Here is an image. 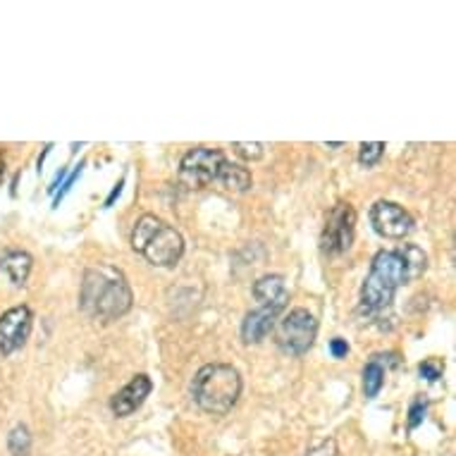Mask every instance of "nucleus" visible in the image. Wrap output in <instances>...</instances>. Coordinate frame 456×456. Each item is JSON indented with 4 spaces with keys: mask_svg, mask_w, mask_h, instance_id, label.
<instances>
[{
    "mask_svg": "<svg viewBox=\"0 0 456 456\" xmlns=\"http://www.w3.org/2000/svg\"><path fill=\"white\" fill-rule=\"evenodd\" d=\"M428 265L426 254L416 244H402L396 248H382L373 256L363 287H361V311L378 315L387 311L399 287L423 275Z\"/></svg>",
    "mask_w": 456,
    "mask_h": 456,
    "instance_id": "nucleus-1",
    "label": "nucleus"
},
{
    "mask_svg": "<svg viewBox=\"0 0 456 456\" xmlns=\"http://www.w3.org/2000/svg\"><path fill=\"white\" fill-rule=\"evenodd\" d=\"M132 287L120 268L98 263L84 270L79 306L96 321H118L132 308Z\"/></svg>",
    "mask_w": 456,
    "mask_h": 456,
    "instance_id": "nucleus-2",
    "label": "nucleus"
},
{
    "mask_svg": "<svg viewBox=\"0 0 456 456\" xmlns=\"http://www.w3.org/2000/svg\"><path fill=\"white\" fill-rule=\"evenodd\" d=\"M194 402L206 413L224 416L232 411V406L241 396V375L230 363H206L199 368L191 382Z\"/></svg>",
    "mask_w": 456,
    "mask_h": 456,
    "instance_id": "nucleus-3",
    "label": "nucleus"
},
{
    "mask_svg": "<svg viewBox=\"0 0 456 456\" xmlns=\"http://www.w3.org/2000/svg\"><path fill=\"white\" fill-rule=\"evenodd\" d=\"M132 248L156 268H173L184 254V240L160 217L142 216L132 230Z\"/></svg>",
    "mask_w": 456,
    "mask_h": 456,
    "instance_id": "nucleus-4",
    "label": "nucleus"
},
{
    "mask_svg": "<svg viewBox=\"0 0 456 456\" xmlns=\"http://www.w3.org/2000/svg\"><path fill=\"white\" fill-rule=\"evenodd\" d=\"M318 335V321L306 308H294L284 315L275 330V342L289 356H304L314 346Z\"/></svg>",
    "mask_w": 456,
    "mask_h": 456,
    "instance_id": "nucleus-5",
    "label": "nucleus"
},
{
    "mask_svg": "<svg viewBox=\"0 0 456 456\" xmlns=\"http://www.w3.org/2000/svg\"><path fill=\"white\" fill-rule=\"evenodd\" d=\"M224 153L208 146H194L184 153L180 163V182L189 189H206L217 182L224 165Z\"/></svg>",
    "mask_w": 456,
    "mask_h": 456,
    "instance_id": "nucleus-6",
    "label": "nucleus"
},
{
    "mask_svg": "<svg viewBox=\"0 0 456 456\" xmlns=\"http://www.w3.org/2000/svg\"><path fill=\"white\" fill-rule=\"evenodd\" d=\"M354 232H356V210L349 203H337L322 227V251L330 256L345 254L352 248Z\"/></svg>",
    "mask_w": 456,
    "mask_h": 456,
    "instance_id": "nucleus-7",
    "label": "nucleus"
},
{
    "mask_svg": "<svg viewBox=\"0 0 456 456\" xmlns=\"http://www.w3.org/2000/svg\"><path fill=\"white\" fill-rule=\"evenodd\" d=\"M373 230L385 240H406L416 230V220L404 206L395 201H378L368 213Z\"/></svg>",
    "mask_w": 456,
    "mask_h": 456,
    "instance_id": "nucleus-8",
    "label": "nucleus"
},
{
    "mask_svg": "<svg viewBox=\"0 0 456 456\" xmlns=\"http://www.w3.org/2000/svg\"><path fill=\"white\" fill-rule=\"evenodd\" d=\"M31 322H34V315L29 306H12L0 315V354L3 356H10L20 346H24L31 332Z\"/></svg>",
    "mask_w": 456,
    "mask_h": 456,
    "instance_id": "nucleus-9",
    "label": "nucleus"
},
{
    "mask_svg": "<svg viewBox=\"0 0 456 456\" xmlns=\"http://www.w3.org/2000/svg\"><path fill=\"white\" fill-rule=\"evenodd\" d=\"M153 389V382H151L149 375H134L132 380L110 396V411L118 416V419H127L139 409V406L146 402V396L151 395Z\"/></svg>",
    "mask_w": 456,
    "mask_h": 456,
    "instance_id": "nucleus-10",
    "label": "nucleus"
},
{
    "mask_svg": "<svg viewBox=\"0 0 456 456\" xmlns=\"http://www.w3.org/2000/svg\"><path fill=\"white\" fill-rule=\"evenodd\" d=\"M254 297L258 301V306L273 308L277 314H282L287 301H289V292H287V284H284L282 275H265L261 280H256L254 284Z\"/></svg>",
    "mask_w": 456,
    "mask_h": 456,
    "instance_id": "nucleus-11",
    "label": "nucleus"
},
{
    "mask_svg": "<svg viewBox=\"0 0 456 456\" xmlns=\"http://www.w3.org/2000/svg\"><path fill=\"white\" fill-rule=\"evenodd\" d=\"M277 315H280L277 311L263 306H258L256 311L244 315V322H241V339H244L247 345H258V342H263V339L273 332V328H275Z\"/></svg>",
    "mask_w": 456,
    "mask_h": 456,
    "instance_id": "nucleus-12",
    "label": "nucleus"
},
{
    "mask_svg": "<svg viewBox=\"0 0 456 456\" xmlns=\"http://www.w3.org/2000/svg\"><path fill=\"white\" fill-rule=\"evenodd\" d=\"M31 256L27 251H8V254H3L0 258V268L3 273L10 277V282L12 284H24L27 282V277L31 273Z\"/></svg>",
    "mask_w": 456,
    "mask_h": 456,
    "instance_id": "nucleus-13",
    "label": "nucleus"
},
{
    "mask_svg": "<svg viewBox=\"0 0 456 456\" xmlns=\"http://www.w3.org/2000/svg\"><path fill=\"white\" fill-rule=\"evenodd\" d=\"M217 182H220L224 189H230V191H237V194H241V191H248V189H251V184H254V177H251V173H248L244 165L224 160L223 170H220V175H217Z\"/></svg>",
    "mask_w": 456,
    "mask_h": 456,
    "instance_id": "nucleus-14",
    "label": "nucleus"
},
{
    "mask_svg": "<svg viewBox=\"0 0 456 456\" xmlns=\"http://www.w3.org/2000/svg\"><path fill=\"white\" fill-rule=\"evenodd\" d=\"M382 385H385V366L378 359L368 361L366 368H363V392H366L368 399L378 396Z\"/></svg>",
    "mask_w": 456,
    "mask_h": 456,
    "instance_id": "nucleus-15",
    "label": "nucleus"
},
{
    "mask_svg": "<svg viewBox=\"0 0 456 456\" xmlns=\"http://www.w3.org/2000/svg\"><path fill=\"white\" fill-rule=\"evenodd\" d=\"M8 449L12 456H29L31 435L27 426H15L8 435Z\"/></svg>",
    "mask_w": 456,
    "mask_h": 456,
    "instance_id": "nucleus-16",
    "label": "nucleus"
},
{
    "mask_svg": "<svg viewBox=\"0 0 456 456\" xmlns=\"http://www.w3.org/2000/svg\"><path fill=\"white\" fill-rule=\"evenodd\" d=\"M382 153H385V143H382V142L361 143V149H359V163H361V165H366V167H373V165L380 163Z\"/></svg>",
    "mask_w": 456,
    "mask_h": 456,
    "instance_id": "nucleus-17",
    "label": "nucleus"
},
{
    "mask_svg": "<svg viewBox=\"0 0 456 456\" xmlns=\"http://www.w3.org/2000/svg\"><path fill=\"white\" fill-rule=\"evenodd\" d=\"M232 149H234V153L244 158V160H258V158H263V153H265V143L237 142V143H232Z\"/></svg>",
    "mask_w": 456,
    "mask_h": 456,
    "instance_id": "nucleus-18",
    "label": "nucleus"
},
{
    "mask_svg": "<svg viewBox=\"0 0 456 456\" xmlns=\"http://www.w3.org/2000/svg\"><path fill=\"white\" fill-rule=\"evenodd\" d=\"M442 373H444V363H442V361L430 359V361H423V363H420V375H423L428 382L440 380Z\"/></svg>",
    "mask_w": 456,
    "mask_h": 456,
    "instance_id": "nucleus-19",
    "label": "nucleus"
},
{
    "mask_svg": "<svg viewBox=\"0 0 456 456\" xmlns=\"http://www.w3.org/2000/svg\"><path fill=\"white\" fill-rule=\"evenodd\" d=\"M426 409H428V406L423 404L420 399H419V402H413V404H411V411H409V428H411V430H413V428H416V426H419L420 420L426 419Z\"/></svg>",
    "mask_w": 456,
    "mask_h": 456,
    "instance_id": "nucleus-20",
    "label": "nucleus"
},
{
    "mask_svg": "<svg viewBox=\"0 0 456 456\" xmlns=\"http://www.w3.org/2000/svg\"><path fill=\"white\" fill-rule=\"evenodd\" d=\"M308 456H337L335 440L321 442L318 447H314V449H311V452H308Z\"/></svg>",
    "mask_w": 456,
    "mask_h": 456,
    "instance_id": "nucleus-21",
    "label": "nucleus"
},
{
    "mask_svg": "<svg viewBox=\"0 0 456 456\" xmlns=\"http://www.w3.org/2000/svg\"><path fill=\"white\" fill-rule=\"evenodd\" d=\"M330 354H332L335 359H345L346 354H349V345H346V339H339V337H335V339L330 342Z\"/></svg>",
    "mask_w": 456,
    "mask_h": 456,
    "instance_id": "nucleus-22",
    "label": "nucleus"
},
{
    "mask_svg": "<svg viewBox=\"0 0 456 456\" xmlns=\"http://www.w3.org/2000/svg\"><path fill=\"white\" fill-rule=\"evenodd\" d=\"M79 175H82V165H79V167H75V173L69 175L68 180H65V184H62V189H61V191H58V196H55V201H53V203H55V206H58V203H61L62 199H65V194H68L69 189H72V184H75L77 177H79Z\"/></svg>",
    "mask_w": 456,
    "mask_h": 456,
    "instance_id": "nucleus-23",
    "label": "nucleus"
},
{
    "mask_svg": "<svg viewBox=\"0 0 456 456\" xmlns=\"http://www.w3.org/2000/svg\"><path fill=\"white\" fill-rule=\"evenodd\" d=\"M122 184H125V182H118V184H115V189H112V194L108 196V201H105V206H112V201H115V199H118V196H120V191H122Z\"/></svg>",
    "mask_w": 456,
    "mask_h": 456,
    "instance_id": "nucleus-24",
    "label": "nucleus"
},
{
    "mask_svg": "<svg viewBox=\"0 0 456 456\" xmlns=\"http://www.w3.org/2000/svg\"><path fill=\"white\" fill-rule=\"evenodd\" d=\"M3 175H5V160L0 158V180H3Z\"/></svg>",
    "mask_w": 456,
    "mask_h": 456,
    "instance_id": "nucleus-25",
    "label": "nucleus"
}]
</instances>
